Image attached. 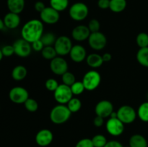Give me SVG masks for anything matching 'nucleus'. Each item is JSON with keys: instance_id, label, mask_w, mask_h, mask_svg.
Returning <instances> with one entry per match:
<instances>
[{"instance_id": "1", "label": "nucleus", "mask_w": 148, "mask_h": 147, "mask_svg": "<svg viewBox=\"0 0 148 147\" xmlns=\"http://www.w3.org/2000/svg\"><path fill=\"white\" fill-rule=\"evenodd\" d=\"M43 22L41 20L33 19L27 21L23 25L21 30L22 38L33 43L36 40H40L43 33Z\"/></svg>"}, {"instance_id": "2", "label": "nucleus", "mask_w": 148, "mask_h": 147, "mask_svg": "<svg viewBox=\"0 0 148 147\" xmlns=\"http://www.w3.org/2000/svg\"><path fill=\"white\" fill-rule=\"evenodd\" d=\"M71 115L72 112L66 105L59 104L53 107L51 110L50 120L54 124L60 125L69 120Z\"/></svg>"}, {"instance_id": "3", "label": "nucleus", "mask_w": 148, "mask_h": 147, "mask_svg": "<svg viewBox=\"0 0 148 147\" xmlns=\"http://www.w3.org/2000/svg\"><path fill=\"white\" fill-rule=\"evenodd\" d=\"M82 82L86 90L93 91L99 86L101 82V76L97 71L90 70L85 73Z\"/></svg>"}, {"instance_id": "4", "label": "nucleus", "mask_w": 148, "mask_h": 147, "mask_svg": "<svg viewBox=\"0 0 148 147\" xmlns=\"http://www.w3.org/2000/svg\"><path fill=\"white\" fill-rule=\"evenodd\" d=\"M71 18L75 21H82L88 17L89 9L83 2H76L72 4L69 10Z\"/></svg>"}, {"instance_id": "5", "label": "nucleus", "mask_w": 148, "mask_h": 147, "mask_svg": "<svg viewBox=\"0 0 148 147\" xmlns=\"http://www.w3.org/2000/svg\"><path fill=\"white\" fill-rule=\"evenodd\" d=\"M117 118L124 124H130L134 122L137 116V112L134 108L130 105H123L116 111Z\"/></svg>"}, {"instance_id": "6", "label": "nucleus", "mask_w": 148, "mask_h": 147, "mask_svg": "<svg viewBox=\"0 0 148 147\" xmlns=\"http://www.w3.org/2000/svg\"><path fill=\"white\" fill-rule=\"evenodd\" d=\"M53 97L59 104L66 105L73 97V94L69 86L62 84H59L57 89L53 92Z\"/></svg>"}, {"instance_id": "7", "label": "nucleus", "mask_w": 148, "mask_h": 147, "mask_svg": "<svg viewBox=\"0 0 148 147\" xmlns=\"http://www.w3.org/2000/svg\"><path fill=\"white\" fill-rule=\"evenodd\" d=\"M72 43L71 39L66 35H62L56 38L53 47L56 50L58 56H63L69 54L72 48Z\"/></svg>"}, {"instance_id": "8", "label": "nucleus", "mask_w": 148, "mask_h": 147, "mask_svg": "<svg viewBox=\"0 0 148 147\" xmlns=\"http://www.w3.org/2000/svg\"><path fill=\"white\" fill-rule=\"evenodd\" d=\"M88 40L90 47L95 50H103L107 44L106 37L100 31L90 33Z\"/></svg>"}, {"instance_id": "9", "label": "nucleus", "mask_w": 148, "mask_h": 147, "mask_svg": "<svg viewBox=\"0 0 148 147\" xmlns=\"http://www.w3.org/2000/svg\"><path fill=\"white\" fill-rule=\"evenodd\" d=\"M14 50V54L20 58H26L31 53L32 46L31 43L27 42L23 38L16 40L12 44Z\"/></svg>"}, {"instance_id": "10", "label": "nucleus", "mask_w": 148, "mask_h": 147, "mask_svg": "<svg viewBox=\"0 0 148 147\" xmlns=\"http://www.w3.org/2000/svg\"><path fill=\"white\" fill-rule=\"evenodd\" d=\"M9 97L14 103L24 104L29 98V93L25 88L22 86H14L10 89Z\"/></svg>"}, {"instance_id": "11", "label": "nucleus", "mask_w": 148, "mask_h": 147, "mask_svg": "<svg viewBox=\"0 0 148 147\" xmlns=\"http://www.w3.org/2000/svg\"><path fill=\"white\" fill-rule=\"evenodd\" d=\"M106 131L113 136H119L121 135L124 131V124L117 117L109 118L106 123Z\"/></svg>"}, {"instance_id": "12", "label": "nucleus", "mask_w": 148, "mask_h": 147, "mask_svg": "<svg viewBox=\"0 0 148 147\" xmlns=\"http://www.w3.org/2000/svg\"><path fill=\"white\" fill-rule=\"evenodd\" d=\"M40 20L43 23L48 24H53L59 22L60 14L59 12L52 8L51 7H46L40 13Z\"/></svg>"}, {"instance_id": "13", "label": "nucleus", "mask_w": 148, "mask_h": 147, "mask_svg": "<svg viewBox=\"0 0 148 147\" xmlns=\"http://www.w3.org/2000/svg\"><path fill=\"white\" fill-rule=\"evenodd\" d=\"M50 69L54 74L62 76L64 74L68 71V63L64 58L56 56L51 61Z\"/></svg>"}, {"instance_id": "14", "label": "nucleus", "mask_w": 148, "mask_h": 147, "mask_svg": "<svg viewBox=\"0 0 148 147\" xmlns=\"http://www.w3.org/2000/svg\"><path fill=\"white\" fill-rule=\"evenodd\" d=\"M114 112V105L110 101L104 99L97 103L95 108V112L96 115L101 116L103 118L111 116Z\"/></svg>"}, {"instance_id": "15", "label": "nucleus", "mask_w": 148, "mask_h": 147, "mask_svg": "<svg viewBox=\"0 0 148 147\" xmlns=\"http://www.w3.org/2000/svg\"><path fill=\"white\" fill-rule=\"evenodd\" d=\"M53 139V133L49 129L40 130L36 135V142L41 147L50 145Z\"/></svg>"}, {"instance_id": "16", "label": "nucleus", "mask_w": 148, "mask_h": 147, "mask_svg": "<svg viewBox=\"0 0 148 147\" xmlns=\"http://www.w3.org/2000/svg\"><path fill=\"white\" fill-rule=\"evenodd\" d=\"M90 31L88 26L84 24H79L76 26L72 31V36L76 41L82 42L88 40Z\"/></svg>"}, {"instance_id": "17", "label": "nucleus", "mask_w": 148, "mask_h": 147, "mask_svg": "<svg viewBox=\"0 0 148 147\" xmlns=\"http://www.w3.org/2000/svg\"><path fill=\"white\" fill-rule=\"evenodd\" d=\"M71 59L75 63H81L87 58V51L81 45H75L72 46L69 53Z\"/></svg>"}, {"instance_id": "18", "label": "nucleus", "mask_w": 148, "mask_h": 147, "mask_svg": "<svg viewBox=\"0 0 148 147\" xmlns=\"http://www.w3.org/2000/svg\"><path fill=\"white\" fill-rule=\"evenodd\" d=\"M3 20H4L5 27L10 30H14L17 28L20 25V21H21L19 14L11 12L5 14Z\"/></svg>"}, {"instance_id": "19", "label": "nucleus", "mask_w": 148, "mask_h": 147, "mask_svg": "<svg viewBox=\"0 0 148 147\" xmlns=\"http://www.w3.org/2000/svg\"><path fill=\"white\" fill-rule=\"evenodd\" d=\"M7 5L10 12L20 14L24 10L25 1V0H7Z\"/></svg>"}, {"instance_id": "20", "label": "nucleus", "mask_w": 148, "mask_h": 147, "mask_svg": "<svg viewBox=\"0 0 148 147\" xmlns=\"http://www.w3.org/2000/svg\"><path fill=\"white\" fill-rule=\"evenodd\" d=\"M86 62L88 66H90L91 68H94V69L101 67L103 63H104L103 61L102 56L95 53H90V55H88L86 58Z\"/></svg>"}, {"instance_id": "21", "label": "nucleus", "mask_w": 148, "mask_h": 147, "mask_svg": "<svg viewBox=\"0 0 148 147\" xmlns=\"http://www.w3.org/2000/svg\"><path fill=\"white\" fill-rule=\"evenodd\" d=\"M130 147H147V141L143 135L134 134L130 138Z\"/></svg>"}, {"instance_id": "22", "label": "nucleus", "mask_w": 148, "mask_h": 147, "mask_svg": "<svg viewBox=\"0 0 148 147\" xmlns=\"http://www.w3.org/2000/svg\"><path fill=\"white\" fill-rule=\"evenodd\" d=\"M27 70L24 66H16L12 71V77L15 81H22L27 76Z\"/></svg>"}, {"instance_id": "23", "label": "nucleus", "mask_w": 148, "mask_h": 147, "mask_svg": "<svg viewBox=\"0 0 148 147\" xmlns=\"http://www.w3.org/2000/svg\"><path fill=\"white\" fill-rule=\"evenodd\" d=\"M127 5V0H110L109 9L113 12L120 13L125 10Z\"/></svg>"}, {"instance_id": "24", "label": "nucleus", "mask_w": 148, "mask_h": 147, "mask_svg": "<svg viewBox=\"0 0 148 147\" xmlns=\"http://www.w3.org/2000/svg\"><path fill=\"white\" fill-rule=\"evenodd\" d=\"M137 60L142 66L148 67V47L140 48L137 53Z\"/></svg>"}, {"instance_id": "25", "label": "nucleus", "mask_w": 148, "mask_h": 147, "mask_svg": "<svg viewBox=\"0 0 148 147\" xmlns=\"http://www.w3.org/2000/svg\"><path fill=\"white\" fill-rule=\"evenodd\" d=\"M69 6V0H50V7L59 12L64 11Z\"/></svg>"}, {"instance_id": "26", "label": "nucleus", "mask_w": 148, "mask_h": 147, "mask_svg": "<svg viewBox=\"0 0 148 147\" xmlns=\"http://www.w3.org/2000/svg\"><path fill=\"white\" fill-rule=\"evenodd\" d=\"M137 115L142 121L148 122V101L140 105L137 110Z\"/></svg>"}, {"instance_id": "27", "label": "nucleus", "mask_w": 148, "mask_h": 147, "mask_svg": "<svg viewBox=\"0 0 148 147\" xmlns=\"http://www.w3.org/2000/svg\"><path fill=\"white\" fill-rule=\"evenodd\" d=\"M41 55L43 59L51 61L57 56V53L53 46H45L42 50Z\"/></svg>"}, {"instance_id": "28", "label": "nucleus", "mask_w": 148, "mask_h": 147, "mask_svg": "<svg viewBox=\"0 0 148 147\" xmlns=\"http://www.w3.org/2000/svg\"><path fill=\"white\" fill-rule=\"evenodd\" d=\"M66 106L72 113V112H77L82 108V102L79 98L72 97L69 101V102L66 104Z\"/></svg>"}, {"instance_id": "29", "label": "nucleus", "mask_w": 148, "mask_h": 147, "mask_svg": "<svg viewBox=\"0 0 148 147\" xmlns=\"http://www.w3.org/2000/svg\"><path fill=\"white\" fill-rule=\"evenodd\" d=\"M40 40L44 46H53L56 40V37L53 33H43L42 37H40Z\"/></svg>"}, {"instance_id": "30", "label": "nucleus", "mask_w": 148, "mask_h": 147, "mask_svg": "<svg viewBox=\"0 0 148 147\" xmlns=\"http://www.w3.org/2000/svg\"><path fill=\"white\" fill-rule=\"evenodd\" d=\"M136 43L140 48L148 47V34L146 33H140L136 37Z\"/></svg>"}, {"instance_id": "31", "label": "nucleus", "mask_w": 148, "mask_h": 147, "mask_svg": "<svg viewBox=\"0 0 148 147\" xmlns=\"http://www.w3.org/2000/svg\"><path fill=\"white\" fill-rule=\"evenodd\" d=\"M91 140L94 147H104L108 142L106 138L102 134H97L94 135Z\"/></svg>"}, {"instance_id": "32", "label": "nucleus", "mask_w": 148, "mask_h": 147, "mask_svg": "<svg viewBox=\"0 0 148 147\" xmlns=\"http://www.w3.org/2000/svg\"><path fill=\"white\" fill-rule=\"evenodd\" d=\"M24 105L25 109L27 111H29V112H34L36 111H37L38 109V103L36 99H33V98L29 97L25 101V102L24 103Z\"/></svg>"}, {"instance_id": "33", "label": "nucleus", "mask_w": 148, "mask_h": 147, "mask_svg": "<svg viewBox=\"0 0 148 147\" xmlns=\"http://www.w3.org/2000/svg\"><path fill=\"white\" fill-rule=\"evenodd\" d=\"M62 82L64 84L67 86H71L75 82H76V78L75 76L70 71H66L62 76Z\"/></svg>"}, {"instance_id": "34", "label": "nucleus", "mask_w": 148, "mask_h": 147, "mask_svg": "<svg viewBox=\"0 0 148 147\" xmlns=\"http://www.w3.org/2000/svg\"><path fill=\"white\" fill-rule=\"evenodd\" d=\"M73 95H79L84 92L85 90V86H84L82 82H75L72 86H70Z\"/></svg>"}, {"instance_id": "35", "label": "nucleus", "mask_w": 148, "mask_h": 147, "mask_svg": "<svg viewBox=\"0 0 148 147\" xmlns=\"http://www.w3.org/2000/svg\"><path fill=\"white\" fill-rule=\"evenodd\" d=\"M59 83H58L57 81L55 79L53 78H50V79H48L45 82V86H46V89H48L50 92H54L57 87L59 86Z\"/></svg>"}, {"instance_id": "36", "label": "nucleus", "mask_w": 148, "mask_h": 147, "mask_svg": "<svg viewBox=\"0 0 148 147\" xmlns=\"http://www.w3.org/2000/svg\"><path fill=\"white\" fill-rule=\"evenodd\" d=\"M88 28H89L90 33H96V32L100 31V28H101V24L100 22L96 19H92L89 22L88 25Z\"/></svg>"}, {"instance_id": "37", "label": "nucleus", "mask_w": 148, "mask_h": 147, "mask_svg": "<svg viewBox=\"0 0 148 147\" xmlns=\"http://www.w3.org/2000/svg\"><path fill=\"white\" fill-rule=\"evenodd\" d=\"M1 50L3 56H5V57H10V56H12L13 54H14V47H13L12 45H7V46H3Z\"/></svg>"}, {"instance_id": "38", "label": "nucleus", "mask_w": 148, "mask_h": 147, "mask_svg": "<svg viewBox=\"0 0 148 147\" xmlns=\"http://www.w3.org/2000/svg\"><path fill=\"white\" fill-rule=\"evenodd\" d=\"M75 147H94L90 138H82L77 143Z\"/></svg>"}, {"instance_id": "39", "label": "nucleus", "mask_w": 148, "mask_h": 147, "mask_svg": "<svg viewBox=\"0 0 148 147\" xmlns=\"http://www.w3.org/2000/svg\"><path fill=\"white\" fill-rule=\"evenodd\" d=\"M31 46L33 50H35L36 52H41L42 50L43 49V48L45 47L44 45L43 44V43H42L41 40H40H40L33 42V43H31Z\"/></svg>"}, {"instance_id": "40", "label": "nucleus", "mask_w": 148, "mask_h": 147, "mask_svg": "<svg viewBox=\"0 0 148 147\" xmlns=\"http://www.w3.org/2000/svg\"><path fill=\"white\" fill-rule=\"evenodd\" d=\"M98 6L101 10H107V9H109L110 0H98Z\"/></svg>"}, {"instance_id": "41", "label": "nucleus", "mask_w": 148, "mask_h": 147, "mask_svg": "<svg viewBox=\"0 0 148 147\" xmlns=\"http://www.w3.org/2000/svg\"><path fill=\"white\" fill-rule=\"evenodd\" d=\"M103 123H104V118H102V117L96 115V117L94 118L93 124L95 127H97V128H100V127H101L103 125Z\"/></svg>"}, {"instance_id": "42", "label": "nucleus", "mask_w": 148, "mask_h": 147, "mask_svg": "<svg viewBox=\"0 0 148 147\" xmlns=\"http://www.w3.org/2000/svg\"><path fill=\"white\" fill-rule=\"evenodd\" d=\"M46 7L45 6L44 3H43V1H37V2H36V4H35V5H34L35 10H36V11L39 13L43 11V10H44Z\"/></svg>"}, {"instance_id": "43", "label": "nucleus", "mask_w": 148, "mask_h": 147, "mask_svg": "<svg viewBox=\"0 0 148 147\" xmlns=\"http://www.w3.org/2000/svg\"><path fill=\"white\" fill-rule=\"evenodd\" d=\"M104 147H124V146L119 141L114 140V141H108Z\"/></svg>"}, {"instance_id": "44", "label": "nucleus", "mask_w": 148, "mask_h": 147, "mask_svg": "<svg viewBox=\"0 0 148 147\" xmlns=\"http://www.w3.org/2000/svg\"><path fill=\"white\" fill-rule=\"evenodd\" d=\"M102 58L103 62H109L111 60V59H112V56H111V53H105L102 56Z\"/></svg>"}, {"instance_id": "45", "label": "nucleus", "mask_w": 148, "mask_h": 147, "mask_svg": "<svg viewBox=\"0 0 148 147\" xmlns=\"http://www.w3.org/2000/svg\"><path fill=\"white\" fill-rule=\"evenodd\" d=\"M4 27H5V25H4V20L0 18V30H2Z\"/></svg>"}, {"instance_id": "46", "label": "nucleus", "mask_w": 148, "mask_h": 147, "mask_svg": "<svg viewBox=\"0 0 148 147\" xmlns=\"http://www.w3.org/2000/svg\"><path fill=\"white\" fill-rule=\"evenodd\" d=\"M3 57H4V56H3L2 52H1V49H0V61H1L2 60Z\"/></svg>"}, {"instance_id": "47", "label": "nucleus", "mask_w": 148, "mask_h": 147, "mask_svg": "<svg viewBox=\"0 0 148 147\" xmlns=\"http://www.w3.org/2000/svg\"><path fill=\"white\" fill-rule=\"evenodd\" d=\"M147 99H148V93H147Z\"/></svg>"}]
</instances>
